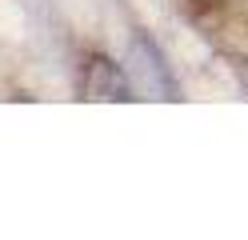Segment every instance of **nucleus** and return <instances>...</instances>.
<instances>
[{"label": "nucleus", "mask_w": 248, "mask_h": 240, "mask_svg": "<svg viewBox=\"0 0 248 240\" xmlns=\"http://www.w3.org/2000/svg\"><path fill=\"white\" fill-rule=\"evenodd\" d=\"M84 100H136V84L128 72H120L108 56H88L84 80H80Z\"/></svg>", "instance_id": "nucleus-2"}, {"label": "nucleus", "mask_w": 248, "mask_h": 240, "mask_svg": "<svg viewBox=\"0 0 248 240\" xmlns=\"http://www.w3.org/2000/svg\"><path fill=\"white\" fill-rule=\"evenodd\" d=\"M132 84L148 92L152 100H180V84L168 60L160 56V48L152 44L148 36H136L132 40Z\"/></svg>", "instance_id": "nucleus-1"}]
</instances>
